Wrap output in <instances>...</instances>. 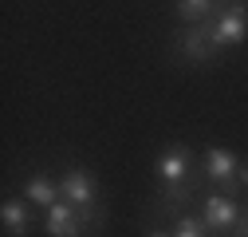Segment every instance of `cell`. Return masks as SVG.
<instances>
[{
  "mask_svg": "<svg viewBox=\"0 0 248 237\" xmlns=\"http://www.w3.org/2000/svg\"><path fill=\"white\" fill-rule=\"evenodd\" d=\"M177 48H181L185 59H193V64L217 59V51H221V44H217V32H213V24H209V20H205V24H189V28L181 32Z\"/></svg>",
  "mask_w": 248,
  "mask_h": 237,
  "instance_id": "obj_1",
  "label": "cell"
},
{
  "mask_svg": "<svg viewBox=\"0 0 248 237\" xmlns=\"http://www.w3.org/2000/svg\"><path fill=\"white\" fill-rule=\"evenodd\" d=\"M59 194H63L75 210H95L99 205V182L91 170H67L59 178Z\"/></svg>",
  "mask_w": 248,
  "mask_h": 237,
  "instance_id": "obj_2",
  "label": "cell"
},
{
  "mask_svg": "<svg viewBox=\"0 0 248 237\" xmlns=\"http://www.w3.org/2000/svg\"><path fill=\"white\" fill-rule=\"evenodd\" d=\"M213 32H217V44L221 48L244 44L248 40V4H225L213 20Z\"/></svg>",
  "mask_w": 248,
  "mask_h": 237,
  "instance_id": "obj_3",
  "label": "cell"
},
{
  "mask_svg": "<svg viewBox=\"0 0 248 237\" xmlns=\"http://www.w3.org/2000/svg\"><path fill=\"white\" fill-rule=\"evenodd\" d=\"M44 229H47V237H79V210L67 198L47 205L44 210Z\"/></svg>",
  "mask_w": 248,
  "mask_h": 237,
  "instance_id": "obj_4",
  "label": "cell"
},
{
  "mask_svg": "<svg viewBox=\"0 0 248 237\" xmlns=\"http://www.w3.org/2000/svg\"><path fill=\"white\" fill-rule=\"evenodd\" d=\"M236 218H240V205H236L229 194H213V198H205V225H209L213 233L232 229Z\"/></svg>",
  "mask_w": 248,
  "mask_h": 237,
  "instance_id": "obj_5",
  "label": "cell"
},
{
  "mask_svg": "<svg viewBox=\"0 0 248 237\" xmlns=\"http://www.w3.org/2000/svg\"><path fill=\"white\" fill-rule=\"evenodd\" d=\"M205 174L213 178V182L229 186V190L240 186V182H236V174H240V170H236V158L225 151V146H209V151H205Z\"/></svg>",
  "mask_w": 248,
  "mask_h": 237,
  "instance_id": "obj_6",
  "label": "cell"
},
{
  "mask_svg": "<svg viewBox=\"0 0 248 237\" xmlns=\"http://www.w3.org/2000/svg\"><path fill=\"white\" fill-rule=\"evenodd\" d=\"M189 202H193V182H185V186H181V182H162V198L154 202L150 210L158 214V218H166V214H177V218H181V210H185Z\"/></svg>",
  "mask_w": 248,
  "mask_h": 237,
  "instance_id": "obj_7",
  "label": "cell"
},
{
  "mask_svg": "<svg viewBox=\"0 0 248 237\" xmlns=\"http://www.w3.org/2000/svg\"><path fill=\"white\" fill-rule=\"evenodd\" d=\"M189 166H193V158H189V146H170V151L158 158V178L162 182H185L189 178Z\"/></svg>",
  "mask_w": 248,
  "mask_h": 237,
  "instance_id": "obj_8",
  "label": "cell"
},
{
  "mask_svg": "<svg viewBox=\"0 0 248 237\" xmlns=\"http://www.w3.org/2000/svg\"><path fill=\"white\" fill-rule=\"evenodd\" d=\"M0 221H4V233H8V237H24L28 229H32V214H28V202L8 198L4 205H0Z\"/></svg>",
  "mask_w": 248,
  "mask_h": 237,
  "instance_id": "obj_9",
  "label": "cell"
},
{
  "mask_svg": "<svg viewBox=\"0 0 248 237\" xmlns=\"http://www.w3.org/2000/svg\"><path fill=\"white\" fill-rule=\"evenodd\" d=\"M24 194H28L32 205H44V210H47V205L59 202V198H55V194H59V182H51L47 174H32V178L24 182Z\"/></svg>",
  "mask_w": 248,
  "mask_h": 237,
  "instance_id": "obj_10",
  "label": "cell"
},
{
  "mask_svg": "<svg viewBox=\"0 0 248 237\" xmlns=\"http://www.w3.org/2000/svg\"><path fill=\"white\" fill-rule=\"evenodd\" d=\"M213 8H217V0H177L173 4L181 24H205V20H213Z\"/></svg>",
  "mask_w": 248,
  "mask_h": 237,
  "instance_id": "obj_11",
  "label": "cell"
},
{
  "mask_svg": "<svg viewBox=\"0 0 248 237\" xmlns=\"http://www.w3.org/2000/svg\"><path fill=\"white\" fill-rule=\"evenodd\" d=\"M205 233H209V225L197 218H177V225H173V237H205Z\"/></svg>",
  "mask_w": 248,
  "mask_h": 237,
  "instance_id": "obj_12",
  "label": "cell"
},
{
  "mask_svg": "<svg viewBox=\"0 0 248 237\" xmlns=\"http://www.w3.org/2000/svg\"><path fill=\"white\" fill-rule=\"evenodd\" d=\"M232 237H248V205L240 210V218H236V225H232Z\"/></svg>",
  "mask_w": 248,
  "mask_h": 237,
  "instance_id": "obj_13",
  "label": "cell"
},
{
  "mask_svg": "<svg viewBox=\"0 0 248 237\" xmlns=\"http://www.w3.org/2000/svg\"><path fill=\"white\" fill-rule=\"evenodd\" d=\"M146 237H173V233H166V229H154V233H146Z\"/></svg>",
  "mask_w": 248,
  "mask_h": 237,
  "instance_id": "obj_14",
  "label": "cell"
},
{
  "mask_svg": "<svg viewBox=\"0 0 248 237\" xmlns=\"http://www.w3.org/2000/svg\"><path fill=\"white\" fill-rule=\"evenodd\" d=\"M240 178H244V186H248V162H244V170H240Z\"/></svg>",
  "mask_w": 248,
  "mask_h": 237,
  "instance_id": "obj_15",
  "label": "cell"
}]
</instances>
